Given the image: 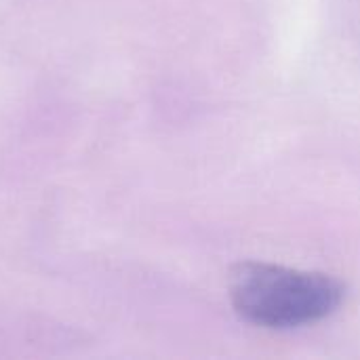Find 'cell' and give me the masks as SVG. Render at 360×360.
Returning <instances> with one entry per match:
<instances>
[{"label": "cell", "instance_id": "obj_1", "mask_svg": "<svg viewBox=\"0 0 360 360\" xmlns=\"http://www.w3.org/2000/svg\"><path fill=\"white\" fill-rule=\"evenodd\" d=\"M230 297L243 321L287 331L329 319L342 306L346 289L329 274L245 264L232 276Z\"/></svg>", "mask_w": 360, "mask_h": 360}]
</instances>
